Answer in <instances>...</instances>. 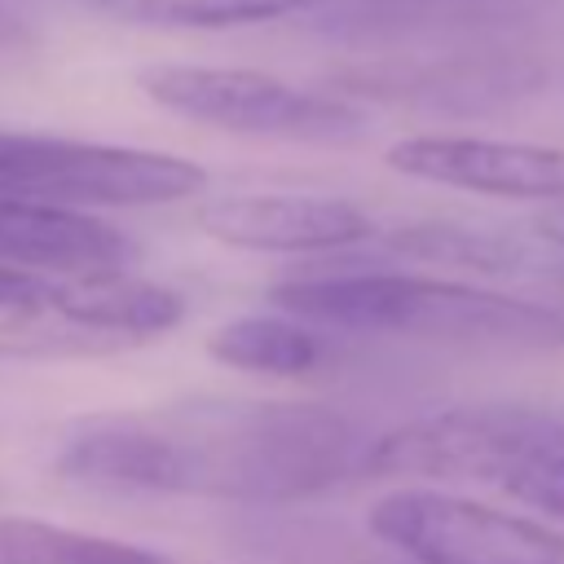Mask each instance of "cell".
I'll return each instance as SVG.
<instances>
[{
    "label": "cell",
    "instance_id": "cell-6",
    "mask_svg": "<svg viewBox=\"0 0 564 564\" xmlns=\"http://www.w3.org/2000/svg\"><path fill=\"white\" fill-rule=\"evenodd\" d=\"M339 97H370L423 115H498L546 88V66L520 44L379 53L335 75Z\"/></svg>",
    "mask_w": 564,
    "mask_h": 564
},
{
    "label": "cell",
    "instance_id": "cell-13",
    "mask_svg": "<svg viewBox=\"0 0 564 564\" xmlns=\"http://www.w3.org/2000/svg\"><path fill=\"white\" fill-rule=\"evenodd\" d=\"M335 348V335H322L313 322H300L291 313H242L207 335V352L220 366L273 375V379H300L313 375Z\"/></svg>",
    "mask_w": 564,
    "mask_h": 564
},
{
    "label": "cell",
    "instance_id": "cell-21",
    "mask_svg": "<svg viewBox=\"0 0 564 564\" xmlns=\"http://www.w3.org/2000/svg\"><path fill=\"white\" fill-rule=\"evenodd\" d=\"M88 4H97V9H101V0H88Z\"/></svg>",
    "mask_w": 564,
    "mask_h": 564
},
{
    "label": "cell",
    "instance_id": "cell-11",
    "mask_svg": "<svg viewBox=\"0 0 564 564\" xmlns=\"http://www.w3.org/2000/svg\"><path fill=\"white\" fill-rule=\"evenodd\" d=\"M137 256V242L88 212L26 203L0 194V264L22 273L57 278H106L123 273Z\"/></svg>",
    "mask_w": 564,
    "mask_h": 564
},
{
    "label": "cell",
    "instance_id": "cell-17",
    "mask_svg": "<svg viewBox=\"0 0 564 564\" xmlns=\"http://www.w3.org/2000/svg\"><path fill=\"white\" fill-rule=\"evenodd\" d=\"M511 498H520L524 507H533L542 516V524L564 533V454L538 458L533 467H524L516 480L502 485Z\"/></svg>",
    "mask_w": 564,
    "mask_h": 564
},
{
    "label": "cell",
    "instance_id": "cell-20",
    "mask_svg": "<svg viewBox=\"0 0 564 564\" xmlns=\"http://www.w3.org/2000/svg\"><path fill=\"white\" fill-rule=\"evenodd\" d=\"M533 229H538L542 242H551L555 251H564V207H546V212L533 220Z\"/></svg>",
    "mask_w": 564,
    "mask_h": 564
},
{
    "label": "cell",
    "instance_id": "cell-3",
    "mask_svg": "<svg viewBox=\"0 0 564 564\" xmlns=\"http://www.w3.org/2000/svg\"><path fill=\"white\" fill-rule=\"evenodd\" d=\"M551 454H564V410L533 401H476L405 419L366 441L361 471L507 485Z\"/></svg>",
    "mask_w": 564,
    "mask_h": 564
},
{
    "label": "cell",
    "instance_id": "cell-10",
    "mask_svg": "<svg viewBox=\"0 0 564 564\" xmlns=\"http://www.w3.org/2000/svg\"><path fill=\"white\" fill-rule=\"evenodd\" d=\"M194 220L216 242L278 256L339 251L379 234L370 212L330 194H225L198 203Z\"/></svg>",
    "mask_w": 564,
    "mask_h": 564
},
{
    "label": "cell",
    "instance_id": "cell-2",
    "mask_svg": "<svg viewBox=\"0 0 564 564\" xmlns=\"http://www.w3.org/2000/svg\"><path fill=\"white\" fill-rule=\"evenodd\" d=\"M278 313L326 330L401 335L463 348H555L564 344V308L485 291L458 278L401 269H326L278 282Z\"/></svg>",
    "mask_w": 564,
    "mask_h": 564
},
{
    "label": "cell",
    "instance_id": "cell-15",
    "mask_svg": "<svg viewBox=\"0 0 564 564\" xmlns=\"http://www.w3.org/2000/svg\"><path fill=\"white\" fill-rule=\"evenodd\" d=\"M0 564H167V560L137 542L0 511Z\"/></svg>",
    "mask_w": 564,
    "mask_h": 564
},
{
    "label": "cell",
    "instance_id": "cell-18",
    "mask_svg": "<svg viewBox=\"0 0 564 564\" xmlns=\"http://www.w3.org/2000/svg\"><path fill=\"white\" fill-rule=\"evenodd\" d=\"M53 286H57V278H40V273H22V269H4L0 264V313L44 308Z\"/></svg>",
    "mask_w": 564,
    "mask_h": 564
},
{
    "label": "cell",
    "instance_id": "cell-7",
    "mask_svg": "<svg viewBox=\"0 0 564 564\" xmlns=\"http://www.w3.org/2000/svg\"><path fill=\"white\" fill-rule=\"evenodd\" d=\"M564 18V0H317L304 26L357 48H476L520 44Z\"/></svg>",
    "mask_w": 564,
    "mask_h": 564
},
{
    "label": "cell",
    "instance_id": "cell-1",
    "mask_svg": "<svg viewBox=\"0 0 564 564\" xmlns=\"http://www.w3.org/2000/svg\"><path fill=\"white\" fill-rule=\"evenodd\" d=\"M366 436L313 401H189L88 414L62 432L53 471L101 494L300 502L361 471Z\"/></svg>",
    "mask_w": 564,
    "mask_h": 564
},
{
    "label": "cell",
    "instance_id": "cell-12",
    "mask_svg": "<svg viewBox=\"0 0 564 564\" xmlns=\"http://www.w3.org/2000/svg\"><path fill=\"white\" fill-rule=\"evenodd\" d=\"M44 308L66 317V322H75V326L110 335L123 348L159 339L185 317V300L172 286H159V282H145V278H128V273L62 278Z\"/></svg>",
    "mask_w": 564,
    "mask_h": 564
},
{
    "label": "cell",
    "instance_id": "cell-4",
    "mask_svg": "<svg viewBox=\"0 0 564 564\" xmlns=\"http://www.w3.org/2000/svg\"><path fill=\"white\" fill-rule=\"evenodd\" d=\"M141 93L163 110L269 141H304V145H348L370 132V115L322 88H295L278 75L247 66H194V62H159L137 75Z\"/></svg>",
    "mask_w": 564,
    "mask_h": 564
},
{
    "label": "cell",
    "instance_id": "cell-8",
    "mask_svg": "<svg viewBox=\"0 0 564 564\" xmlns=\"http://www.w3.org/2000/svg\"><path fill=\"white\" fill-rule=\"evenodd\" d=\"M370 529L414 564H564V533L445 489H392Z\"/></svg>",
    "mask_w": 564,
    "mask_h": 564
},
{
    "label": "cell",
    "instance_id": "cell-14",
    "mask_svg": "<svg viewBox=\"0 0 564 564\" xmlns=\"http://www.w3.org/2000/svg\"><path fill=\"white\" fill-rule=\"evenodd\" d=\"M388 247L414 260L432 264H454L467 273H551L546 256L507 229H485V225H454V220H414L397 225L388 234Z\"/></svg>",
    "mask_w": 564,
    "mask_h": 564
},
{
    "label": "cell",
    "instance_id": "cell-9",
    "mask_svg": "<svg viewBox=\"0 0 564 564\" xmlns=\"http://www.w3.org/2000/svg\"><path fill=\"white\" fill-rule=\"evenodd\" d=\"M388 167L414 181H432V185L564 207V150L560 145L423 132V137L397 141L388 150Z\"/></svg>",
    "mask_w": 564,
    "mask_h": 564
},
{
    "label": "cell",
    "instance_id": "cell-19",
    "mask_svg": "<svg viewBox=\"0 0 564 564\" xmlns=\"http://www.w3.org/2000/svg\"><path fill=\"white\" fill-rule=\"evenodd\" d=\"M35 44V31L26 18H18L4 0H0V53H26Z\"/></svg>",
    "mask_w": 564,
    "mask_h": 564
},
{
    "label": "cell",
    "instance_id": "cell-22",
    "mask_svg": "<svg viewBox=\"0 0 564 564\" xmlns=\"http://www.w3.org/2000/svg\"><path fill=\"white\" fill-rule=\"evenodd\" d=\"M0 494H4V489H0Z\"/></svg>",
    "mask_w": 564,
    "mask_h": 564
},
{
    "label": "cell",
    "instance_id": "cell-5",
    "mask_svg": "<svg viewBox=\"0 0 564 564\" xmlns=\"http://www.w3.org/2000/svg\"><path fill=\"white\" fill-rule=\"evenodd\" d=\"M203 185L207 172L181 154L0 128V194L9 198L70 207V212L150 207V203L189 198Z\"/></svg>",
    "mask_w": 564,
    "mask_h": 564
},
{
    "label": "cell",
    "instance_id": "cell-16",
    "mask_svg": "<svg viewBox=\"0 0 564 564\" xmlns=\"http://www.w3.org/2000/svg\"><path fill=\"white\" fill-rule=\"evenodd\" d=\"M317 0H101V9L132 26H181V31H220L304 13Z\"/></svg>",
    "mask_w": 564,
    "mask_h": 564
}]
</instances>
